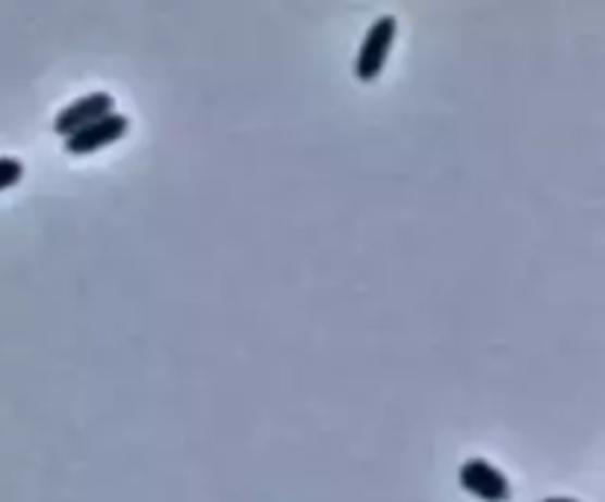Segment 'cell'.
<instances>
[{
	"mask_svg": "<svg viewBox=\"0 0 605 502\" xmlns=\"http://www.w3.org/2000/svg\"><path fill=\"white\" fill-rule=\"evenodd\" d=\"M458 482L464 491L479 497L482 502H508L511 500V482L505 479L503 470H496L491 462L484 458H470L461 464L458 470Z\"/></svg>",
	"mask_w": 605,
	"mask_h": 502,
	"instance_id": "cell-3",
	"label": "cell"
},
{
	"mask_svg": "<svg viewBox=\"0 0 605 502\" xmlns=\"http://www.w3.org/2000/svg\"><path fill=\"white\" fill-rule=\"evenodd\" d=\"M115 113V98L110 93H89L72 101L69 107H62L57 119H53V134L69 139V136L81 134L83 127L101 122L107 115Z\"/></svg>",
	"mask_w": 605,
	"mask_h": 502,
	"instance_id": "cell-2",
	"label": "cell"
},
{
	"mask_svg": "<svg viewBox=\"0 0 605 502\" xmlns=\"http://www.w3.org/2000/svg\"><path fill=\"white\" fill-rule=\"evenodd\" d=\"M21 177H24V163L18 157H0V193L21 184Z\"/></svg>",
	"mask_w": 605,
	"mask_h": 502,
	"instance_id": "cell-5",
	"label": "cell"
},
{
	"mask_svg": "<svg viewBox=\"0 0 605 502\" xmlns=\"http://www.w3.org/2000/svg\"><path fill=\"white\" fill-rule=\"evenodd\" d=\"M396 30H399V24H396L393 15H379V19L372 21V27L367 30L363 41H360L358 62H355V74H358L360 83L379 81L384 65H387V57L393 51Z\"/></svg>",
	"mask_w": 605,
	"mask_h": 502,
	"instance_id": "cell-1",
	"label": "cell"
},
{
	"mask_svg": "<svg viewBox=\"0 0 605 502\" xmlns=\"http://www.w3.org/2000/svg\"><path fill=\"white\" fill-rule=\"evenodd\" d=\"M131 131V119L122 113H113L101 119V122L89 124V127H83L81 134H74L65 139V151L72 157H89L95 151H101L107 145L119 143L124 134Z\"/></svg>",
	"mask_w": 605,
	"mask_h": 502,
	"instance_id": "cell-4",
	"label": "cell"
},
{
	"mask_svg": "<svg viewBox=\"0 0 605 502\" xmlns=\"http://www.w3.org/2000/svg\"><path fill=\"white\" fill-rule=\"evenodd\" d=\"M544 502H576V500H567V497H550V500Z\"/></svg>",
	"mask_w": 605,
	"mask_h": 502,
	"instance_id": "cell-6",
	"label": "cell"
}]
</instances>
